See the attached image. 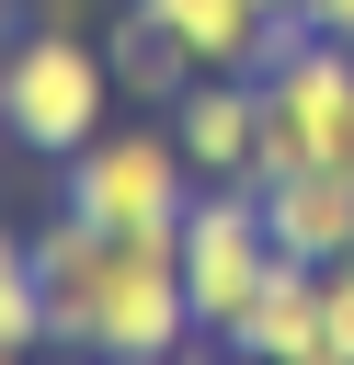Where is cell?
<instances>
[{"label":"cell","instance_id":"obj_1","mask_svg":"<svg viewBox=\"0 0 354 365\" xmlns=\"http://www.w3.org/2000/svg\"><path fill=\"white\" fill-rule=\"evenodd\" d=\"M0 114H11V148L34 160H80L114 114V68L80 23H34L11 57H0Z\"/></svg>","mask_w":354,"mask_h":365},{"label":"cell","instance_id":"obj_2","mask_svg":"<svg viewBox=\"0 0 354 365\" xmlns=\"http://www.w3.org/2000/svg\"><path fill=\"white\" fill-rule=\"evenodd\" d=\"M183 205H194V160H183V137H171V114L160 125H103L80 160H69V217H91V228H183Z\"/></svg>","mask_w":354,"mask_h":365},{"label":"cell","instance_id":"obj_3","mask_svg":"<svg viewBox=\"0 0 354 365\" xmlns=\"http://www.w3.org/2000/svg\"><path fill=\"white\" fill-rule=\"evenodd\" d=\"M274 274V228H263V194L251 182H194L183 205V297H194V331H240V308L263 297Z\"/></svg>","mask_w":354,"mask_h":365},{"label":"cell","instance_id":"obj_4","mask_svg":"<svg viewBox=\"0 0 354 365\" xmlns=\"http://www.w3.org/2000/svg\"><path fill=\"white\" fill-rule=\"evenodd\" d=\"M183 342H194L183 228H126V240H114V274H103V308H91V354H148V365H171Z\"/></svg>","mask_w":354,"mask_h":365},{"label":"cell","instance_id":"obj_5","mask_svg":"<svg viewBox=\"0 0 354 365\" xmlns=\"http://www.w3.org/2000/svg\"><path fill=\"white\" fill-rule=\"evenodd\" d=\"M171 137H183L194 182H251V160H263V91H251V68H206L171 103Z\"/></svg>","mask_w":354,"mask_h":365},{"label":"cell","instance_id":"obj_6","mask_svg":"<svg viewBox=\"0 0 354 365\" xmlns=\"http://www.w3.org/2000/svg\"><path fill=\"white\" fill-rule=\"evenodd\" d=\"M103 274H114V228H91V217H46L34 228V285H46V342H69V354H91V308H103Z\"/></svg>","mask_w":354,"mask_h":365},{"label":"cell","instance_id":"obj_7","mask_svg":"<svg viewBox=\"0 0 354 365\" xmlns=\"http://www.w3.org/2000/svg\"><path fill=\"white\" fill-rule=\"evenodd\" d=\"M240 354H263V365H343L331 354V319H320V262H297V251H274V274H263V297L240 308V331H228Z\"/></svg>","mask_w":354,"mask_h":365},{"label":"cell","instance_id":"obj_8","mask_svg":"<svg viewBox=\"0 0 354 365\" xmlns=\"http://www.w3.org/2000/svg\"><path fill=\"white\" fill-rule=\"evenodd\" d=\"M251 194H263L274 251H297V262H343L354 251V171H274Z\"/></svg>","mask_w":354,"mask_h":365},{"label":"cell","instance_id":"obj_9","mask_svg":"<svg viewBox=\"0 0 354 365\" xmlns=\"http://www.w3.org/2000/svg\"><path fill=\"white\" fill-rule=\"evenodd\" d=\"M103 68H114V91H126V103H160V114H171V103L206 80V68H194V46H183L160 11H137V0L114 11V34H103Z\"/></svg>","mask_w":354,"mask_h":365},{"label":"cell","instance_id":"obj_10","mask_svg":"<svg viewBox=\"0 0 354 365\" xmlns=\"http://www.w3.org/2000/svg\"><path fill=\"white\" fill-rule=\"evenodd\" d=\"M137 11H160L194 46V68H263V34H274L263 0H137Z\"/></svg>","mask_w":354,"mask_h":365},{"label":"cell","instance_id":"obj_11","mask_svg":"<svg viewBox=\"0 0 354 365\" xmlns=\"http://www.w3.org/2000/svg\"><path fill=\"white\" fill-rule=\"evenodd\" d=\"M46 342V285H34V240L0 228V354H34Z\"/></svg>","mask_w":354,"mask_h":365},{"label":"cell","instance_id":"obj_12","mask_svg":"<svg viewBox=\"0 0 354 365\" xmlns=\"http://www.w3.org/2000/svg\"><path fill=\"white\" fill-rule=\"evenodd\" d=\"M320 319H331V354L354 365V251H343V262H320Z\"/></svg>","mask_w":354,"mask_h":365},{"label":"cell","instance_id":"obj_13","mask_svg":"<svg viewBox=\"0 0 354 365\" xmlns=\"http://www.w3.org/2000/svg\"><path fill=\"white\" fill-rule=\"evenodd\" d=\"M171 365H263V354H240V342H217V331H206V342H183Z\"/></svg>","mask_w":354,"mask_h":365},{"label":"cell","instance_id":"obj_14","mask_svg":"<svg viewBox=\"0 0 354 365\" xmlns=\"http://www.w3.org/2000/svg\"><path fill=\"white\" fill-rule=\"evenodd\" d=\"M308 23H320V34H343V46H354V0H308Z\"/></svg>","mask_w":354,"mask_h":365},{"label":"cell","instance_id":"obj_15","mask_svg":"<svg viewBox=\"0 0 354 365\" xmlns=\"http://www.w3.org/2000/svg\"><path fill=\"white\" fill-rule=\"evenodd\" d=\"M91 365H148V354H91Z\"/></svg>","mask_w":354,"mask_h":365},{"label":"cell","instance_id":"obj_16","mask_svg":"<svg viewBox=\"0 0 354 365\" xmlns=\"http://www.w3.org/2000/svg\"><path fill=\"white\" fill-rule=\"evenodd\" d=\"M263 11H308V0H263Z\"/></svg>","mask_w":354,"mask_h":365},{"label":"cell","instance_id":"obj_17","mask_svg":"<svg viewBox=\"0 0 354 365\" xmlns=\"http://www.w3.org/2000/svg\"><path fill=\"white\" fill-rule=\"evenodd\" d=\"M0 148H11V114H0Z\"/></svg>","mask_w":354,"mask_h":365},{"label":"cell","instance_id":"obj_18","mask_svg":"<svg viewBox=\"0 0 354 365\" xmlns=\"http://www.w3.org/2000/svg\"><path fill=\"white\" fill-rule=\"evenodd\" d=\"M0 365H23V354H0Z\"/></svg>","mask_w":354,"mask_h":365}]
</instances>
